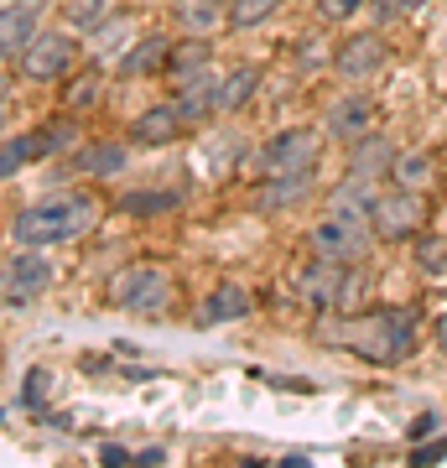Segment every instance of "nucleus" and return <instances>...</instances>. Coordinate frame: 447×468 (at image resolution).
<instances>
[{
  "label": "nucleus",
  "mask_w": 447,
  "mask_h": 468,
  "mask_svg": "<svg viewBox=\"0 0 447 468\" xmlns=\"http://www.w3.org/2000/svg\"><path fill=\"white\" fill-rule=\"evenodd\" d=\"M94 218H100V203L89 198V193H52V198L32 203V208H21V214L11 218V239L48 250V245L79 239Z\"/></svg>",
  "instance_id": "nucleus-1"
},
{
  "label": "nucleus",
  "mask_w": 447,
  "mask_h": 468,
  "mask_svg": "<svg viewBox=\"0 0 447 468\" xmlns=\"http://www.w3.org/2000/svg\"><path fill=\"white\" fill-rule=\"evenodd\" d=\"M333 344H344L354 349L359 359L369 365H406L416 354V318L406 307H385V313H369L359 323H344V338H333Z\"/></svg>",
  "instance_id": "nucleus-2"
},
{
  "label": "nucleus",
  "mask_w": 447,
  "mask_h": 468,
  "mask_svg": "<svg viewBox=\"0 0 447 468\" xmlns=\"http://www.w3.org/2000/svg\"><path fill=\"white\" fill-rule=\"evenodd\" d=\"M323 135L328 131H313V125H286L265 141L255 156H250V172L255 177H286V172H307L317 167V156H323Z\"/></svg>",
  "instance_id": "nucleus-3"
},
{
  "label": "nucleus",
  "mask_w": 447,
  "mask_h": 468,
  "mask_svg": "<svg viewBox=\"0 0 447 468\" xmlns=\"http://www.w3.org/2000/svg\"><path fill=\"white\" fill-rule=\"evenodd\" d=\"M166 297H172V282H166L162 266H146V261H131V266H120L110 282H104V302L120 307V313H135V318H146V313H162Z\"/></svg>",
  "instance_id": "nucleus-4"
},
{
  "label": "nucleus",
  "mask_w": 447,
  "mask_h": 468,
  "mask_svg": "<svg viewBox=\"0 0 447 468\" xmlns=\"http://www.w3.org/2000/svg\"><path fill=\"white\" fill-rule=\"evenodd\" d=\"M369 245H375L369 218H348V214H323L307 234V250L323 255V261H344V266H359Z\"/></svg>",
  "instance_id": "nucleus-5"
},
{
  "label": "nucleus",
  "mask_w": 447,
  "mask_h": 468,
  "mask_svg": "<svg viewBox=\"0 0 447 468\" xmlns=\"http://www.w3.org/2000/svg\"><path fill=\"white\" fill-rule=\"evenodd\" d=\"M292 292H297L307 307L328 313V307H348V292H354V276H348L344 261H323V255H307L297 271H292Z\"/></svg>",
  "instance_id": "nucleus-6"
},
{
  "label": "nucleus",
  "mask_w": 447,
  "mask_h": 468,
  "mask_svg": "<svg viewBox=\"0 0 447 468\" xmlns=\"http://www.w3.org/2000/svg\"><path fill=\"white\" fill-rule=\"evenodd\" d=\"M421 224H427V203H421V193H411V187H380V198H375V208H369V229H375V239H385V245H396V239H411V234H421Z\"/></svg>",
  "instance_id": "nucleus-7"
},
{
  "label": "nucleus",
  "mask_w": 447,
  "mask_h": 468,
  "mask_svg": "<svg viewBox=\"0 0 447 468\" xmlns=\"http://www.w3.org/2000/svg\"><path fill=\"white\" fill-rule=\"evenodd\" d=\"M48 286H52V266L37 255V245H16V255H5V266H0V292H5V307H11V313H27Z\"/></svg>",
  "instance_id": "nucleus-8"
},
{
  "label": "nucleus",
  "mask_w": 447,
  "mask_h": 468,
  "mask_svg": "<svg viewBox=\"0 0 447 468\" xmlns=\"http://www.w3.org/2000/svg\"><path fill=\"white\" fill-rule=\"evenodd\" d=\"M73 58H79V42L68 32H37V42L21 52V73L37 79V84H58L73 68Z\"/></svg>",
  "instance_id": "nucleus-9"
},
{
  "label": "nucleus",
  "mask_w": 447,
  "mask_h": 468,
  "mask_svg": "<svg viewBox=\"0 0 447 468\" xmlns=\"http://www.w3.org/2000/svg\"><path fill=\"white\" fill-rule=\"evenodd\" d=\"M375 100H369L365 89H344L338 100L328 104V115H323V131L333 135V141H344V146H354V141H365L369 131H375Z\"/></svg>",
  "instance_id": "nucleus-10"
},
{
  "label": "nucleus",
  "mask_w": 447,
  "mask_h": 468,
  "mask_svg": "<svg viewBox=\"0 0 447 468\" xmlns=\"http://www.w3.org/2000/svg\"><path fill=\"white\" fill-rule=\"evenodd\" d=\"M385 63H390V48H385L380 32H354L348 42L333 48V73L348 79V84H365L369 73H380Z\"/></svg>",
  "instance_id": "nucleus-11"
},
{
  "label": "nucleus",
  "mask_w": 447,
  "mask_h": 468,
  "mask_svg": "<svg viewBox=\"0 0 447 468\" xmlns=\"http://www.w3.org/2000/svg\"><path fill=\"white\" fill-rule=\"evenodd\" d=\"M313 187H317V167L286 172V177H265L261 193H255V214H286V208H297V203L313 198Z\"/></svg>",
  "instance_id": "nucleus-12"
},
{
  "label": "nucleus",
  "mask_w": 447,
  "mask_h": 468,
  "mask_svg": "<svg viewBox=\"0 0 447 468\" xmlns=\"http://www.w3.org/2000/svg\"><path fill=\"white\" fill-rule=\"evenodd\" d=\"M187 125H193V120L183 115V104H177V100H172V104H151L146 115H135L131 141H135V146H172Z\"/></svg>",
  "instance_id": "nucleus-13"
},
{
  "label": "nucleus",
  "mask_w": 447,
  "mask_h": 468,
  "mask_svg": "<svg viewBox=\"0 0 447 468\" xmlns=\"http://www.w3.org/2000/svg\"><path fill=\"white\" fill-rule=\"evenodd\" d=\"M375 198H380V177H365V172H344V177L328 187V214L369 218Z\"/></svg>",
  "instance_id": "nucleus-14"
},
{
  "label": "nucleus",
  "mask_w": 447,
  "mask_h": 468,
  "mask_svg": "<svg viewBox=\"0 0 447 468\" xmlns=\"http://www.w3.org/2000/svg\"><path fill=\"white\" fill-rule=\"evenodd\" d=\"M32 42H37V11L5 0L0 5V52H5V63H21V52L32 48Z\"/></svg>",
  "instance_id": "nucleus-15"
},
{
  "label": "nucleus",
  "mask_w": 447,
  "mask_h": 468,
  "mask_svg": "<svg viewBox=\"0 0 447 468\" xmlns=\"http://www.w3.org/2000/svg\"><path fill=\"white\" fill-rule=\"evenodd\" d=\"M177 104H183V115H187V120L218 115V73H214V68H203V73H187V79H177Z\"/></svg>",
  "instance_id": "nucleus-16"
},
{
  "label": "nucleus",
  "mask_w": 447,
  "mask_h": 468,
  "mask_svg": "<svg viewBox=\"0 0 447 468\" xmlns=\"http://www.w3.org/2000/svg\"><path fill=\"white\" fill-rule=\"evenodd\" d=\"M250 307H255V302H250L245 286H234V282L214 286V292L198 302V323H208V328H214V323H239V318H250Z\"/></svg>",
  "instance_id": "nucleus-17"
},
{
  "label": "nucleus",
  "mask_w": 447,
  "mask_h": 468,
  "mask_svg": "<svg viewBox=\"0 0 447 468\" xmlns=\"http://www.w3.org/2000/svg\"><path fill=\"white\" fill-rule=\"evenodd\" d=\"M261 79H265V68H261V63H239V68H229V73L218 79V115H234V110H245V104L255 100Z\"/></svg>",
  "instance_id": "nucleus-18"
},
{
  "label": "nucleus",
  "mask_w": 447,
  "mask_h": 468,
  "mask_svg": "<svg viewBox=\"0 0 447 468\" xmlns=\"http://www.w3.org/2000/svg\"><path fill=\"white\" fill-rule=\"evenodd\" d=\"M396 141L380 131H369L365 141H354V156H348V172H365V177H380V172H396Z\"/></svg>",
  "instance_id": "nucleus-19"
},
{
  "label": "nucleus",
  "mask_w": 447,
  "mask_h": 468,
  "mask_svg": "<svg viewBox=\"0 0 447 468\" xmlns=\"http://www.w3.org/2000/svg\"><path fill=\"white\" fill-rule=\"evenodd\" d=\"M125 162H131V146H125V141H94V146H83L79 156H73V167H79L83 177H120Z\"/></svg>",
  "instance_id": "nucleus-20"
},
{
  "label": "nucleus",
  "mask_w": 447,
  "mask_h": 468,
  "mask_svg": "<svg viewBox=\"0 0 447 468\" xmlns=\"http://www.w3.org/2000/svg\"><path fill=\"white\" fill-rule=\"evenodd\" d=\"M166 58H172V42L151 32V37H141V42H131V52L120 58V73H125V79H141V73H162Z\"/></svg>",
  "instance_id": "nucleus-21"
},
{
  "label": "nucleus",
  "mask_w": 447,
  "mask_h": 468,
  "mask_svg": "<svg viewBox=\"0 0 447 468\" xmlns=\"http://www.w3.org/2000/svg\"><path fill=\"white\" fill-rule=\"evenodd\" d=\"M177 21L193 37H214L218 27H229V5H218V0H183L177 5Z\"/></svg>",
  "instance_id": "nucleus-22"
},
{
  "label": "nucleus",
  "mask_w": 447,
  "mask_h": 468,
  "mask_svg": "<svg viewBox=\"0 0 447 468\" xmlns=\"http://www.w3.org/2000/svg\"><path fill=\"white\" fill-rule=\"evenodd\" d=\"M208 63H214V48H208V37H193V32H187L183 42H172L166 73H172V79H187V73H203Z\"/></svg>",
  "instance_id": "nucleus-23"
},
{
  "label": "nucleus",
  "mask_w": 447,
  "mask_h": 468,
  "mask_svg": "<svg viewBox=\"0 0 447 468\" xmlns=\"http://www.w3.org/2000/svg\"><path fill=\"white\" fill-rule=\"evenodd\" d=\"M73 32H104L115 21V0H63Z\"/></svg>",
  "instance_id": "nucleus-24"
},
{
  "label": "nucleus",
  "mask_w": 447,
  "mask_h": 468,
  "mask_svg": "<svg viewBox=\"0 0 447 468\" xmlns=\"http://www.w3.org/2000/svg\"><path fill=\"white\" fill-rule=\"evenodd\" d=\"M282 5L286 0H229V27L234 32H255V27H265Z\"/></svg>",
  "instance_id": "nucleus-25"
},
{
  "label": "nucleus",
  "mask_w": 447,
  "mask_h": 468,
  "mask_svg": "<svg viewBox=\"0 0 447 468\" xmlns=\"http://www.w3.org/2000/svg\"><path fill=\"white\" fill-rule=\"evenodd\" d=\"M396 183L411 187V193H421V187L431 183V151H400L396 156Z\"/></svg>",
  "instance_id": "nucleus-26"
},
{
  "label": "nucleus",
  "mask_w": 447,
  "mask_h": 468,
  "mask_svg": "<svg viewBox=\"0 0 447 468\" xmlns=\"http://www.w3.org/2000/svg\"><path fill=\"white\" fill-rule=\"evenodd\" d=\"M177 203H183V193H125V198H120V214L146 218V214H166V208H177Z\"/></svg>",
  "instance_id": "nucleus-27"
},
{
  "label": "nucleus",
  "mask_w": 447,
  "mask_h": 468,
  "mask_svg": "<svg viewBox=\"0 0 447 468\" xmlns=\"http://www.w3.org/2000/svg\"><path fill=\"white\" fill-rule=\"evenodd\" d=\"M32 146L37 156H58V151L73 146V120H48L42 131H32Z\"/></svg>",
  "instance_id": "nucleus-28"
},
{
  "label": "nucleus",
  "mask_w": 447,
  "mask_h": 468,
  "mask_svg": "<svg viewBox=\"0 0 447 468\" xmlns=\"http://www.w3.org/2000/svg\"><path fill=\"white\" fill-rule=\"evenodd\" d=\"M416 266L427 276H447V234H421L416 239Z\"/></svg>",
  "instance_id": "nucleus-29"
},
{
  "label": "nucleus",
  "mask_w": 447,
  "mask_h": 468,
  "mask_svg": "<svg viewBox=\"0 0 447 468\" xmlns=\"http://www.w3.org/2000/svg\"><path fill=\"white\" fill-rule=\"evenodd\" d=\"M32 156H37L32 135H5V146H0V177H16Z\"/></svg>",
  "instance_id": "nucleus-30"
},
{
  "label": "nucleus",
  "mask_w": 447,
  "mask_h": 468,
  "mask_svg": "<svg viewBox=\"0 0 447 468\" xmlns=\"http://www.w3.org/2000/svg\"><path fill=\"white\" fill-rule=\"evenodd\" d=\"M48 390H52V375H48V369H27V385H21V406H27V411H37V406L48 401Z\"/></svg>",
  "instance_id": "nucleus-31"
},
{
  "label": "nucleus",
  "mask_w": 447,
  "mask_h": 468,
  "mask_svg": "<svg viewBox=\"0 0 447 468\" xmlns=\"http://www.w3.org/2000/svg\"><path fill=\"white\" fill-rule=\"evenodd\" d=\"M89 104H100V73H83L79 84L68 89V110H89Z\"/></svg>",
  "instance_id": "nucleus-32"
},
{
  "label": "nucleus",
  "mask_w": 447,
  "mask_h": 468,
  "mask_svg": "<svg viewBox=\"0 0 447 468\" xmlns=\"http://www.w3.org/2000/svg\"><path fill=\"white\" fill-rule=\"evenodd\" d=\"M359 5H369V0H317V16L323 21H348Z\"/></svg>",
  "instance_id": "nucleus-33"
},
{
  "label": "nucleus",
  "mask_w": 447,
  "mask_h": 468,
  "mask_svg": "<svg viewBox=\"0 0 447 468\" xmlns=\"http://www.w3.org/2000/svg\"><path fill=\"white\" fill-rule=\"evenodd\" d=\"M447 458V437H437V442H416L411 448V463H442Z\"/></svg>",
  "instance_id": "nucleus-34"
},
{
  "label": "nucleus",
  "mask_w": 447,
  "mask_h": 468,
  "mask_svg": "<svg viewBox=\"0 0 447 468\" xmlns=\"http://www.w3.org/2000/svg\"><path fill=\"white\" fill-rule=\"evenodd\" d=\"M437 421H442V417H437V411H421V417L411 421V442H427V437L437 432Z\"/></svg>",
  "instance_id": "nucleus-35"
},
{
  "label": "nucleus",
  "mask_w": 447,
  "mask_h": 468,
  "mask_svg": "<svg viewBox=\"0 0 447 468\" xmlns=\"http://www.w3.org/2000/svg\"><path fill=\"white\" fill-rule=\"evenodd\" d=\"M100 463H135V452L131 448H120V442H104V448H100Z\"/></svg>",
  "instance_id": "nucleus-36"
},
{
  "label": "nucleus",
  "mask_w": 447,
  "mask_h": 468,
  "mask_svg": "<svg viewBox=\"0 0 447 468\" xmlns=\"http://www.w3.org/2000/svg\"><path fill=\"white\" fill-rule=\"evenodd\" d=\"M317 48H323V42H302L297 63H302V68H323V63H333V58H323V52H317Z\"/></svg>",
  "instance_id": "nucleus-37"
},
{
  "label": "nucleus",
  "mask_w": 447,
  "mask_h": 468,
  "mask_svg": "<svg viewBox=\"0 0 447 468\" xmlns=\"http://www.w3.org/2000/svg\"><path fill=\"white\" fill-rule=\"evenodd\" d=\"M135 463H166V448H146V452H135Z\"/></svg>",
  "instance_id": "nucleus-38"
},
{
  "label": "nucleus",
  "mask_w": 447,
  "mask_h": 468,
  "mask_svg": "<svg viewBox=\"0 0 447 468\" xmlns=\"http://www.w3.org/2000/svg\"><path fill=\"white\" fill-rule=\"evenodd\" d=\"M16 5H32L37 16H42V11H52V5H58V0H16Z\"/></svg>",
  "instance_id": "nucleus-39"
},
{
  "label": "nucleus",
  "mask_w": 447,
  "mask_h": 468,
  "mask_svg": "<svg viewBox=\"0 0 447 468\" xmlns=\"http://www.w3.org/2000/svg\"><path fill=\"white\" fill-rule=\"evenodd\" d=\"M427 0H396V11H421Z\"/></svg>",
  "instance_id": "nucleus-40"
},
{
  "label": "nucleus",
  "mask_w": 447,
  "mask_h": 468,
  "mask_svg": "<svg viewBox=\"0 0 447 468\" xmlns=\"http://www.w3.org/2000/svg\"><path fill=\"white\" fill-rule=\"evenodd\" d=\"M437 344H442V349H447V313H442V318H437Z\"/></svg>",
  "instance_id": "nucleus-41"
}]
</instances>
